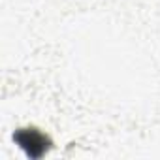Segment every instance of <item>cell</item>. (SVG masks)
I'll return each mask as SVG.
<instances>
[{
  "instance_id": "6da1fadb",
  "label": "cell",
  "mask_w": 160,
  "mask_h": 160,
  "mask_svg": "<svg viewBox=\"0 0 160 160\" xmlns=\"http://www.w3.org/2000/svg\"><path fill=\"white\" fill-rule=\"evenodd\" d=\"M13 139L30 158H42L51 149V139L38 128H19L13 134Z\"/></svg>"
}]
</instances>
